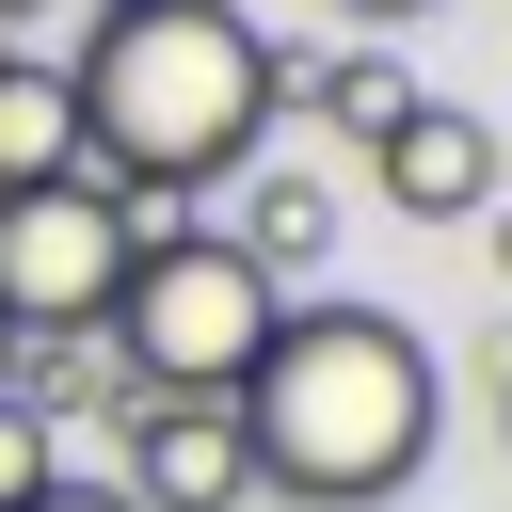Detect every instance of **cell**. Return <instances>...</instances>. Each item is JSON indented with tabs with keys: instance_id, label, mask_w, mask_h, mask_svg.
I'll list each match as a JSON object with an SVG mask.
<instances>
[{
	"instance_id": "8",
	"label": "cell",
	"mask_w": 512,
	"mask_h": 512,
	"mask_svg": "<svg viewBox=\"0 0 512 512\" xmlns=\"http://www.w3.org/2000/svg\"><path fill=\"white\" fill-rule=\"evenodd\" d=\"M224 240H240L256 272H304V256L336 240V192H320L304 160H240V208H224Z\"/></svg>"
},
{
	"instance_id": "5",
	"label": "cell",
	"mask_w": 512,
	"mask_h": 512,
	"mask_svg": "<svg viewBox=\"0 0 512 512\" xmlns=\"http://www.w3.org/2000/svg\"><path fill=\"white\" fill-rule=\"evenodd\" d=\"M112 496H128V512H240V496H256L240 416H224V400H128V416H112Z\"/></svg>"
},
{
	"instance_id": "14",
	"label": "cell",
	"mask_w": 512,
	"mask_h": 512,
	"mask_svg": "<svg viewBox=\"0 0 512 512\" xmlns=\"http://www.w3.org/2000/svg\"><path fill=\"white\" fill-rule=\"evenodd\" d=\"M352 16H384V32H416V16H432V0H352Z\"/></svg>"
},
{
	"instance_id": "10",
	"label": "cell",
	"mask_w": 512,
	"mask_h": 512,
	"mask_svg": "<svg viewBox=\"0 0 512 512\" xmlns=\"http://www.w3.org/2000/svg\"><path fill=\"white\" fill-rule=\"evenodd\" d=\"M304 112H336V128H352V144H384V128H400V112H416V80H400V64H384V48H352V64H320V96H304Z\"/></svg>"
},
{
	"instance_id": "7",
	"label": "cell",
	"mask_w": 512,
	"mask_h": 512,
	"mask_svg": "<svg viewBox=\"0 0 512 512\" xmlns=\"http://www.w3.org/2000/svg\"><path fill=\"white\" fill-rule=\"evenodd\" d=\"M0 400H16V416H32V432H48V448H64V432H112V416H128V368H112V352H96V336H32V352H16V384H0Z\"/></svg>"
},
{
	"instance_id": "17",
	"label": "cell",
	"mask_w": 512,
	"mask_h": 512,
	"mask_svg": "<svg viewBox=\"0 0 512 512\" xmlns=\"http://www.w3.org/2000/svg\"><path fill=\"white\" fill-rule=\"evenodd\" d=\"M0 48H32V32H0Z\"/></svg>"
},
{
	"instance_id": "13",
	"label": "cell",
	"mask_w": 512,
	"mask_h": 512,
	"mask_svg": "<svg viewBox=\"0 0 512 512\" xmlns=\"http://www.w3.org/2000/svg\"><path fill=\"white\" fill-rule=\"evenodd\" d=\"M480 240H496V288H512V192H496V208H480Z\"/></svg>"
},
{
	"instance_id": "16",
	"label": "cell",
	"mask_w": 512,
	"mask_h": 512,
	"mask_svg": "<svg viewBox=\"0 0 512 512\" xmlns=\"http://www.w3.org/2000/svg\"><path fill=\"white\" fill-rule=\"evenodd\" d=\"M0 384H16V320H0Z\"/></svg>"
},
{
	"instance_id": "11",
	"label": "cell",
	"mask_w": 512,
	"mask_h": 512,
	"mask_svg": "<svg viewBox=\"0 0 512 512\" xmlns=\"http://www.w3.org/2000/svg\"><path fill=\"white\" fill-rule=\"evenodd\" d=\"M48 464H64V448H48V432H32V416H16V400H0V512H16V496H32V480H48Z\"/></svg>"
},
{
	"instance_id": "15",
	"label": "cell",
	"mask_w": 512,
	"mask_h": 512,
	"mask_svg": "<svg viewBox=\"0 0 512 512\" xmlns=\"http://www.w3.org/2000/svg\"><path fill=\"white\" fill-rule=\"evenodd\" d=\"M0 32H32V0H0Z\"/></svg>"
},
{
	"instance_id": "18",
	"label": "cell",
	"mask_w": 512,
	"mask_h": 512,
	"mask_svg": "<svg viewBox=\"0 0 512 512\" xmlns=\"http://www.w3.org/2000/svg\"><path fill=\"white\" fill-rule=\"evenodd\" d=\"M96 16H112V0H96Z\"/></svg>"
},
{
	"instance_id": "9",
	"label": "cell",
	"mask_w": 512,
	"mask_h": 512,
	"mask_svg": "<svg viewBox=\"0 0 512 512\" xmlns=\"http://www.w3.org/2000/svg\"><path fill=\"white\" fill-rule=\"evenodd\" d=\"M32 176H80V96H64V64L0 48V192H32Z\"/></svg>"
},
{
	"instance_id": "12",
	"label": "cell",
	"mask_w": 512,
	"mask_h": 512,
	"mask_svg": "<svg viewBox=\"0 0 512 512\" xmlns=\"http://www.w3.org/2000/svg\"><path fill=\"white\" fill-rule=\"evenodd\" d=\"M16 512H128V496H112V480H80V464H48V480H32Z\"/></svg>"
},
{
	"instance_id": "4",
	"label": "cell",
	"mask_w": 512,
	"mask_h": 512,
	"mask_svg": "<svg viewBox=\"0 0 512 512\" xmlns=\"http://www.w3.org/2000/svg\"><path fill=\"white\" fill-rule=\"evenodd\" d=\"M128 208L96 192V176H32V192H0V320H16V352L32 336H96L112 320V288H128Z\"/></svg>"
},
{
	"instance_id": "2",
	"label": "cell",
	"mask_w": 512,
	"mask_h": 512,
	"mask_svg": "<svg viewBox=\"0 0 512 512\" xmlns=\"http://www.w3.org/2000/svg\"><path fill=\"white\" fill-rule=\"evenodd\" d=\"M64 96H80V176L96 192L192 208L272 128V32L240 0H112L80 32V64H64Z\"/></svg>"
},
{
	"instance_id": "3",
	"label": "cell",
	"mask_w": 512,
	"mask_h": 512,
	"mask_svg": "<svg viewBox=\"0 0 512 512\" xmlns=\"http://www.w3.org/2000/svg\"><path fill=\"white\" fill-rule=\"evenodd\" d=\"M272 320H288V288H272L224 224H160V240L128 256L96 352L128 368V400H240V368L272 352Z\"/></svg>"
},
{
	"instance_id": "1",
	"label": "cell",
	"mask_w": 512,
	"mask_h": 512,
	"mask_svg": "<svg viewBox=\"0 0 512 512\" xmlns=\"http://www.w3.org/2000/svg\"><path fill=\"white\" fill-rule=\"evenodd\" d=\"M224 416H240L256 496L368 512V496H400V480L432 464L448 384H432V336H416V320H384V304H288Z\"/></svg>"
},
{
	"instance_id": "6",
	"label": "cell",
	"mask_w": 512,
	"mask_h": 512,
	"mask_svg": "<svg viewBox=\"0 0 512 512\" xmlns=\"http://www.w3.org/2000/svg\"><path fill=\"white\" fill-rule=\"evenodd\" d=\"M368 192H384L400 224H480V208L512 192V144H496L464 96H416V112L368 144Z\"/></svg>"
}]
</instances>
